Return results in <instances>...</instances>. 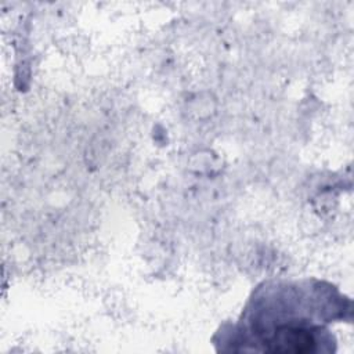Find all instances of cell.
Instances as JSON below:
<instances>
[{"label":"cell","instance_id":"6da1fadb","mask_svg":"<svg viewBox=\"0 0 354 354\" xmlns=\"http://www.w3.org/2000/svg\"><path fill=\"white\" fill-rule=\"evenodd\" d=\"M315 344L314 335L308 329L297 326H282L266 340L267 350L272 353L303 354L313 351Z\"/></svg>","mask_w":354,"mask_h":354}]
</instances>
